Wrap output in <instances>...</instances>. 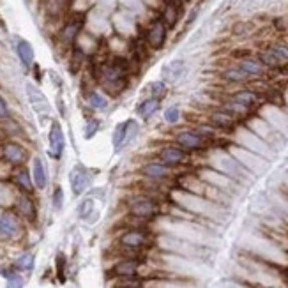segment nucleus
I'll list each match as a JSON object with an SVG mask.
<instances>
[{
  "instance_id": "nucleus-1",
  "label": "nucleus",
  "mask_w": 288,
  "mask_h": 288,
  "mask_svg": "<svg viewBox=\"0 0 288 288\" xmlns=\"http://www.w3.org/2000/svg\"><path fill=\"white\" fill-rule=\"evenodd\" d=\"M127 80H129V64L122 57H115L101 66L99 83L103 87V92L108 94V98L122 94L127 87Z\"/></svg>"
},
{
  "instance_id": "nucleus-2",
  "label": "nucleus",
  "mask_w": 288,
  "mask_h": 288,
  "mask_svg": "<svg viewBox=\"0 0 288 288\" xmlns=\"http://www.w3.org/2000/svg\"><path fill=\"white\" fill-rule=\"evenodd\" d=\"M140 133H142V124L136 119H127L124 122H119L113 127L112 133V145L117 154L127 150L133 143L138 140Z\"/></svg>"
},
{
  "instance_id": "nucleus-3",
  "label": "nucleus",
  "mask_w": 288,
  "mask_h": 288,
  "mask_svg": "<svg viewBox=\"0 0 288 288\" xmlns=\"http://www.w3.org/2000/svg\"><path fill=\"white\" fill-rule=\"evenodd\" d=\"M161 207L149 195H133L127 202V214L133 219L149 221L159 214Z\"/></svg>"
},
{
  "instance_id": "nucleus-4",
  "label": "nucleus",
  "mask_w": 288,
  "mask_h": 288,
  "mask_svg": "<svg viewBox=\"0 0 288 288\" xmlns=\"http://www.w3.org/2000/svg\"><path fill=\"white\" fill-rule=\"evenodd\" d=\"M172 173H173V168L163 165V163L157 161V159H147L138 168V175L142 177L143 180L152 184L165 182V180H168L170 177H172Z\"/></svg>"
},
{
  "instance_id": "nucleus-5",
  "label": "nucleus",
  "mask_w": 288,
  "mask_h": 288,
  "mask_svg": "<svg viewBox=\"0 0 288 288\" xmlns=\"http://www.w3.org/2000/svg\"><path fill=\"white\" fill-rule=\"evenodd\" d=\"M156 159L161 161L163 165L170 166V168H179L184 163H187L189 159V152H186L184 149H180L175 143H166L161 145L156 152Z\"/></svg>"
},
{
  "instance_id": "nucleus-6",
  "label": "nucleus",
  "mask_w": 288,
  "mask_h": 288,
  "mask_svg": "<svg viewBox=\"0 0 288 288\" xmlns=\"http://www.w3.org/2000/svg\"><path fill=\"white\" fill-rule=\"evenodd\" d=\"M120 247H126V249L131 251H140L145 246H149L150 242V235L140 226H129L126 232H122L117 239Z\"/></svg>"
},
{
  "instance_id": "nucleus-7",
  "label": "nucleus",
  "mask_w": 288,
  "mask_h": 288,
  "mask_svg": "<svg viewBox=\"0 0 288 288\" xmlns=\"http://www.w3.org/2000/svg\"><path fill=\"white\" fill-rule=\"evenodd\" d=\"M173 143L184 149L186 152H198V150L205 149L207 140L200 136L195 129H180L173 136Z\"/></svg>"
},
{
  "instance_id": "nucleus-8",
  "label": "nucleus",
  "mask_w": 288,
  "mask_h": 288,
  "mask_svg": "<svg viewBox=\"0 0 288 288\" xmlns=\"http://www.w3.org/2000/svg\"><path fill=\"white\" fill-rule=\"evenodd\" d=\"M92 184V173L85 168L83 165H75L69 172V186L75 196H82L85 195V191L90 187Z\"/></svg>"
},
{
  "instance_id": "nucleus-9",
  "label": "nucleus",
  "mask_w": 288,
  "mask_h": 288,
  "mask_svg": "<svg viewBox=\"0 0 288 288\" xmlns=\"http://www.w3.org/2000/svg\"><path fill=\"white\" fill-rule=\"evenodd\" d=\"M166 39H168V27L165 25L161 18L154 20L145 34V41L149 48L154 50V52H159V50L165 48Z\"/></svg>"
},
{
  "instance_id": "nucleus-10",
  "label": "nucleus",
  "mask_w": 288,
  "mask_h": 288,
  "mask_svg": "<svg viewBox=\"0 0 288 288\" xmlns=\"http://www.w3.org/2000/svg\"><path fill=\"white\" fill-rule=\"evenodd\" d=\"M64 150H66V135L60 126V122L53 120L48 131V154L52 159H62Z\"/></svg>"
},
{
  "instance_id": "nucleus-11",
  "label": "nucleus",
  "mask_w": 288,
  "mask_h": 288,
  "mask_svg": "<svg viewBox=\"0 0 288 288\" xmlns=\"http://www.w3.org/2000/svg\"><path fill=\"white\" fill-rule=\"evenodd\" d=\"M2 157L9 166L16 168V166H25V163L29 161V150L27 147H23L18 142H6L2 145Z\"/></svg>"
},
{
  "instance_id": "nucleus-12",
  "label": "nucleus",
  "mask_w": 288,
  "mask_h": 288,
  "mask_svg": "<svg viewBox=\"0 0 288 288\" xmlns=\"http://www.w3.org/2000/svg\"><path fill=\"white\" fill-rule=\"evenodd\" d=\"M22 235V221L11 210H4L0 214V237L2 239H18Z\"/></svg>"
},
{
  "instance_id": "nucleus-13",
  "label": "nucleus",
  "mask_w": 288,
  "mask_h": 288,
  "mask_svg": "<svg viewBox=\"0 0 288 288\" xmlns=\"http://www.w3.org/2000/svg\"><path fill=\"white\" fill-rule=\"evenodd\" d=\"M142 269V262L135 256H127L122 258L112 267L110 274L115 276L117 279H124V277H138V272Z\"/></svg>"
},
{
  "instance_id": "nucleus-14",
  "label": "nucleus",
  "mask_w": 288,
  "mask_h": 288,
  "mask_svg": "<svg viewBox=\"0 0 288 288\" xmlns=\"http://www.w3.org/2000/svg\"><path fill=\"white\" fill-rule=\"evenodd\" d=\"M186 60L182 59H175L166 62L161 68V80L165 83H177L184 78L186 75Z\"/></svg>"
},
{
  "instance_id": "nucleus-15",
  "label": "nucleus",
  "mask_w": 288,
  "mask_h": 288,
  "mask_svg": "<svg viewBox=\"0 0 288 288\" xmlns=\"http://www.w3.org/2000/svg\"><path fill=\"white\" fill-rule=\"evenodd\" d=\"M16 210L23 219L34 223L38 219V205H36L32 195H27V193H20L16 196Z\"/></svg>"
},
{
  "instance_id": "nucleus-16",
  "label": "nucleus",
  "mask_w": 288,
  "mask_h": 288,
  "mask_svg": "<svg viewBox=\"0 0 288 288\" xmlns=\"http://www.w3.org/2000/svg\"><path fill=\"white\" fill-rule=\"evenodd\" d=\"M11 180L22 193L34 195L36 187H34V182H32V175H30L29 168H25V166H16L11 173Z\"/></svg>"
},
{
  "instance_id": "nucleus-17",
  "label": "nucleus",
  "mask_w": 288,
  "mask_h": 288,
  "mask_svg": "<svg viewBox=\"0 0 288 288\" xmlns=\"http://www.w3.org/2000/svg\"><path fill=\"white\" fill-rule=\"evenodd\" d=\"M30 175H32V182L34 187L39 191H45L48 187V172H46V166L43 163L41 157H32V170H30Z\"/></svg>"
},
{
  "instance_id": "nucleus-18",
  "label": "nucleus",
  "mask_w": 288,
  "mask_h": 288,
  "mask_svg": "<svg viewBox=\"0 0 288 288\" xmlns=\"http://www.w3.org/2000/svg\"><path fill=\"white\" fill-rule=\"evenodd\" d=\"M27 96H29V101L32 105V108L39 113V115H45V113H50V105L46 96L32 83H27Z\"/></svg>"
},
{
  "instance_id": "nucleus-19",
  "label": "nucleus",
  "mask_w": 288,
  "mask_h": 288,
  "mask_svg": "<svg viewBox=\"0 0 288 288\" xmlns=\"http://www.w3.org/2000/svg\"><path fill=\"white\" fill-rule=\"evenodd\" d=\"M161 110V101L154 98H145L136 105V117L142 122H150V119H154L157 112Z\"/></svg>"
},
{
  "instance_id": "nucleus-20",
  "label": "nucleus",
  "mask_w": 288,
  "mask_h": 288,
  "mask_svg": "<svg viewBox=\"0 0 288 288\" xmlns=\"http://www.w3.org/2000/svg\"><path fill=\"white\" fill-rule=\"evenodd\" d=\"M87 106H89L92 112H106L110 108V98L101 90L92 89L89 94L85 96Z\"/></svg>"
},
{
  "instance_id": "nucleus-21",
  "label": "nucleus",
  "mask_w": 288,
  "mask_h": 288,
  "mask_svg": "<svg viewBox=\"0 0 288 288\" xmlns=\"http://www.w3.org/2000/svg\"><path fill=\"white\" fill-rule=\"evenodd\" d=\"M82 27H83V22H78V20L68 22L62 27V30H60V41H62L64 45H75L80 36H82Z\"/></svg>"
},
{
  "instance_id": "nucleus-22",
  "label": "nucleus",
  "mask_w": 288,
  "mask_h": 288,
  "mask_svg": "<svg viewBox=\"0 0 288 288\" xmlns=\"http://www.w3.org/2000/svg\"><path fill=\"white\" fill-rule=\"evenodd\" d=\"M16 55H18L20 62H22L25 68H32V66H34L36 53H34V48H32V45H30L29 41H25V39H18V43H16Z\"/></svg>"
},
{
  "instance_id": "nucleus-23",
  "label": "nucleus",
  "mask_w": 288,
  "mask_h": 288,
  "mask_svg": "<svg viewBox=\"0 0 288 288\" xmlns=\"http://www.w3.org/2000/svg\"><path fill=\"white\" fill-rule=\"evenodd\" d=\"M209 124L216 129H230L235 124V117L230 115L225 110H216V112L210 113Z\"/></svg>"
},
{
  "instance_id": "nucleus-24",
  "label": "nucleus",
  "mask_w": 288,
  "mask_h": 288,
  "mask_svg": "<svg viewBox=\"0 0 288 288\" xmlns=\"http://www.w3.org/2000/svg\"><path fill=\"white\" fill-rule=\"evenodd\" d=\"M237 68H239L242 73H246L249 78L263 75V71H265V68H263L262 64H260V60L258 59H251V57H246V59L240 60Z\"/></svg>"
},
{
  "instance_id": "nucleus-25",
  "label": "nucleus",
  "mask_w": 288,
  "mask_h": 288,
  "mask_svg": "<svg viewBox=\"0 0 288 288\" xmlns=\"http://www.w3.org/2000/svg\"><path fill=\"white\" fill-rule=\"evenodd\" d=\"M180 18V8L173 2V0H170V2H166L165 4V9H163V16L161 20L165 22V25L168 27V29H173V27L177 25V22H179Z\"/></svg>"
},
{
  "instance_id": "nucleus-26",
  "label": "nucleus",
  "mask_w": 288,
  "mask_h": 288,
  "mask_svg": "<svg viewBox=\"0 0 288 288\" xmlns=\"http://www.w3.org/2000/svg\"><path fill=\"white\" fill-rule=\"evenodd\" d=\"M232 101L240 105L242 108L249 110L251 106H254L258 103V94L253 92V90H239L232 96Z\"/></svg>"
},
{
  "instance_id": "nucleus-27",
  "label": "nucleus",
  "mask_w": 288,
  "mask_h": 288,
  "mask_svg": "<svg viewBox=\"0 0 288 288\" xmlns=\"http://www.w3.org/2000/svg\"><path fill=\"white\" fill-rule=\"evenodd\" d=\"M147 98H154V99H165L166 94H168V83H165L163 80H154L147 85Z\"/></svg>"
},
{
  "instance_id": "nucleus-28",
  "label": "nucleus",
  "mask_w": 288,
  "mask_h": 288,
  "mask_svg": "<svg viewBox=\"0 0 288 288\" xmlns=\"http://www.w3.org/2000/svg\"><path fill=\"white\" fill-rule=\"evenodd\" d=\"M94 210H96V202H94V198L92 196H85L78 205V217L83 221H89L90 217L94 216Z\"/></svg>"
},
{
  "instance_id": "nucleus-29",
  "label": "nucleus",
  "mask_w": 288,
  "mask_h": 288,
  "mask_svg": "<svg viewBox=\"0 0 288 288\" xmlns=\"http://www.w3.org/2000/svg\"><path fill=\"white\" fill-rule=\"evenodd\" d=\"M221 78L228 83H244V82L249 80V76H247L246 73L240 71L239 68H228L221 73Z\"/></svg>"
},
{
  "instance_id": "nucleus-30",
  "label": "nucleus",
  "mask_w": 288,
  "mask_h": 288,
  "mask_svg": "<svg viewBox=\"0 0 288 288\" xmlns=\"http://www.w3.org/2000/svg\"><path fill=\"white\" fill-rule=\"evenodd\" d=\"M34 263H36L34 253H25L20 258H16L15 270H18V272H30V270L34 269Z\"/></svg>"
},
{
  "instance_id": "nucleus-31",
  "label": "nucleus",
  "mask_w": 288,
  "mask_h": 288,
  "mask_svg": "<svg viewBox=\"0 0 288 288\" xmlns=\"http://www.w3.org/2000/svg\"><path fill=\"white\" fill-rule=\"evenodd\" d=\"M180 119H182V110H180V106H177V105L166 106L165 112H163V120H165L168 126H175V124H179Z\"/></svg>"
},
{
  "instance_id": "nucleus-32",
  "label": "nucleus",
  "mask_w": 288,
  "mask_h": 288,
  "mask_svg": "<svg viewBox=\"0 0 288 288\" xmlns=\"http://www.w3.org/2000/svg\"><path fill=\"white\" fill-rule=\"evenodd\" d=\"M99 131H101V120L96 119V117H90V119H87L85 126H83V138H85V140H92Z\"/></svg>"
},
{
  "instance_id": "nucleus-33",
  "label": "nucleus",
  "mask_w": 288,
  "mask_h": 288,
  "mask_svg": "<svg viewBox=\"0 0 288 288\" xmlns=\"http://www.w3.org/2000/svg\"><path fill=\"white\" fill-rule=\"evenodd\" d=\"M4 276H6V279H8V284H6L8 288H23L25 286V277H23L18 270H15V269L6 270Z\"/></svg>"
},
{
  "instance_id": "nucleus-34",
  "label": "nucleus",
  "mask_w": 288,
  "mask_h": 288,
  "mask_svg": "<svg viewBox=\"0 0 288 288\" xmlns=\"http://www.w3.org/2000/svg\"><path fill=\"white\" fill-rule=\"evenodd\" d=\"M258 60H260V64H262L263 68H270V69L279 68V62H277L276 55H274L272 50H270V48H267V50H263V52H260Z\"/></svg>"
},
{
  "instance_id": "nucleus-35",
  "label": "nucleus",
  "mask_w": 288,
  "mask_h": 288,
  "mask_svg": "<svg viewBox=\"0 0 288 288\" xmlns=\"http://www.w3.org/2000/svg\"><path fill=\"white\" fill-rule=\"evenodd\" d=\"M64 200H66V196H64L62 186H55V189L52 193V207L55 210H60L64 207Z\"/></svg>"
},
{
  "instance_id": "nucleus-36",
  "label": "nucleus",
  "mask_w": 288,
  "mask_h": 288,
  "mask_svg": "<svg viewBox=\"0 0 288 288\" xmlns=\"http://www.w3.org/2000/svg\"><path fill=\"white\" fill-rule=\"evenodd\" d=\"M193 129H195V131L198 133L200 136H203L205 140L214 138V136H216V131H217L216 127H212L210 124H198V126L193 127Z\"/></svg>"
},
{
  "instance_id": "nucleus-37",
  "label": "nucleus",
  "mask_w": 288,
  "mask_h": 288,
  "mask_svg": "<svg viewBox=\"0 0 288 288\" xmlns=\"http://www.w3.org/2000/svg\"><path fill=\"white\" fill-rule=\"evenodd\" d=\"M270 50H272V53L276 55L279 66H281V64H286L288 62V46L286 45H274Z\"/></svg>"
},
{
  "instance_id": "nucleus-38",
  "label": "nucleus",
  "mask_w": 288,
  "mask_h": 288,
  "mask_svg": "<svg viewBox=\"0 0 288 288\" xmlns=\"http://www.w3.org/2000/svg\"><path fill=\"white\" fill-rule=\"evenodd\" d=\"M11 119V110H9V105L2 96H0V120H8Z\"/></svg>"
}]
</instances>
